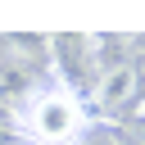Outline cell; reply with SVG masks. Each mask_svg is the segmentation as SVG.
<instances>
[{"instance_id":"cell-3","label":"cell","mask_w":145,"mask_h":145,"mask_svg":"<svg viewBox=\"0 0 145 145\" xmlns=\"http://www.w3.org/2000/svg\"><path fill=\"white\" fill-rule=\"evenodd\" d=\"M136 72H131V63L127 68H113V72H100V82H95V100H100V109L104 113H118L131 95H136Z\"/></svg>"},{"instance_id":"cell-2","label":"cell","mask_w":145,"mask_h":145,"mask_svg":"<svg viewBox=\"0 0 145 145\" xmlns=\"http://www.w3.org/2000/svg\"><path fill=\"white\" fill-rule=\"evenodd\" d=\"M50 54L59 59V77H63L68 91H72L77 82H82V86H95V82H100V63H95L91 36H50Z\"/></svg>"},{"instance_id":"cell-1","label":"cell","mask_w":145,"mask_h":145,"mask_svg":"<svg viewBox=\"0 0 145 145\" xmlns=\"http://www.w3.org/2000/svg\"><path fill=\"white\" fill-rule=\"evenodd\" d=\"M14 131L23 145H82L91 131V109L63 82L32 86L14 109Z\"/></svg>"}]
</instances>
